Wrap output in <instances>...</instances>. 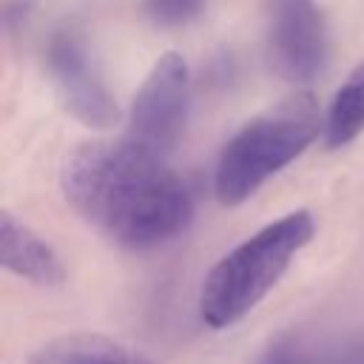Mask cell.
Wrapping results in <instances>:
<instances>
[{"label": "cell", "mask_w": 364, "mask_h": 364, "mask_svg": "<svg viewBox=\"0 0 364 364\" xmlns=\"http://www.w3.org/2000/svg\"><path fill=\"white\" fill-rule=\"evenodd\" d=\"M65 202L105 239L128 250L159 247L193 219L188 185L131 139H94L63 165Z\"/></svg>", "instance_id": "obj_1"}, {"label": "cell", "mask_w": 364, "mask_h": 364, "mask_svg": "<svg viewBox=\"0 0 364 364\" xmlns=\"http://www.w3.org/2000/svg\"><path fill=\"white\" fill-rule=\"evenodd\" d=\"M313 216L307 210H293L225 253L202 282V321L213 330L242 321L279 284L293 256L313 239Z\"/></svg>", "instance_id": "obj_2"}, {"label": "cell", "mask_w": 364, "mask_h": 364, "mask_svg": "<svg viewBox=\"0 0 364 364\" xmlns=\"http://www.w3.org/2000/svg\"><path fill=\"white\" fill-rule=\"evenodd\" d=\"M321 111L313 94L299 91L247 119L222 148L213 191L222 205H242L270 176L304 154L318 136Z\"/></svg>", "instance_id": "obj_3"}, {"label": "cell", "mask_w": 364, "mask_h": 364, "mask_svg": "<svg viewBox=\"0 0 364 364\" xmlns=\"http://www.w3.org/2000/svg\"><path fill=\"white\" fill-rule=\"evenodd\" d=\"M188 108H191L188 63L182 54L165 51L154 63V68L148 71L131 102L125 139L156 156H168L185 131Z\"/></svg>", "instance_id": "obj_4"}, {"label": "cell", "mask_w": 364, "mask_h": 364, "mask_svg": "<svg viewBox=\"0 0 364 364\" xmlns=\"http://www.w3.org/2000/svg\"><path fill=\"white\" fill-rule=\"evenodd\" d=\"M48 74L63 108L88 128H111L119 119V108L102 82L88 43L74 28H60L48 40L46 51Z\"/></svg>", "instance_id": "obj_5"}, {"label": "cell", "mask_w": 364, "mask_h": 364, "mask_svg": "<svg viewBox=\"0 0 364 364\" xmlns=\"http://www.w3.org/2000/svg\"><path fill=\"white\" fill-rule=\"evenodd\" d=\"M270 65L287 82H310L327 63V31L316 0L267 3Z\"/></svg>", "instance_id": "obj_6"}, {"label": "cell", "mask_w": 364, "mask_h": 364, "mask_svg": "<svg viewBox=\"0 0 364 364\" xmlns=\"http://www.w3.org/2000/svg\"><path fill=\"white\" fill-rule=\"evenodd\" d=\"M0 253L3 267L31 284L57 287L65 279L63 262L54 247L9 210H3L0 216Z\"/></svg>", "instance_id": "obj_7"}, {"label": "cell", "mask_w": 364, "mask_h": 364, "mask_svg": "<svg viewBox=\"0 0 364 364\" xmlns=\"http://www.w3.org/2000/svg\"><path fill=\"white\" fill-rule=\"evenodd\" d=\"M28 364H154L142 353L105 336H60L37 347Z\"/></svg>", "instance_id": "obj_8"}, {"label": "cell", "mask_w": 364, "mask_h": 364, "mask_svg": "<svg viewBox=\"0 0 364 364\" xmlns=\"http://www.w3.org/2000/svg\"><path fill=\"white\" fill-rule=\"evenodd\" d=\"M361 134H364V60L341 82L324 117V136L330 148H344Z\"/></svg>", "instance_id": "obj_9"}, {"label": "cell", "mask_w": 364, "mask_h": 364, "mask_svg": "<svg viewBox=\"0 0 364 364\" xmlns=\"http://www.w3.org/2000/svg\"><path fill=\"white\" fill-rule=\"evenodd\" d=\"M330 353L333 350H318L304 338L282 336L259 355L256 364H330Z\"/></svg>", "instance_id": "obj_10"}, {"label": "cell", "mask_w": 364, "mask_h": 364, "mask_svg": "<svg viewBox=\"0 0 364 364\" xmlns=\"http://www.w3.org/2000/svg\"><path fill=\"white\" fill-rule=\"evenodd\" d=\"M208 0H145L142 11L145 17L159 28H179L188 26L202 14Z\"/></svg>", "instance_id": "obj_11"}, {"label": "cell", "mask_w": 364, "mask_h": 364, "mask_svg": "<svg viewBox=\"0 0 364 364\" xmlns=\"http://www.w3.org/2000/svg\"><path fill=\"white\" fill-rule=\"evenodd\" d=\"M330 364H364V336L330 353Z\"/></svg>", "instance_id": "obj_12"}]
</instances>
